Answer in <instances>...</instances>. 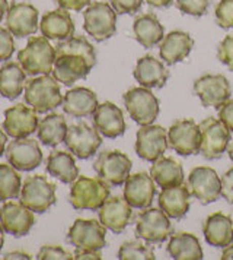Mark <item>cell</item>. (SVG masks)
I'll return each mask as SVG.
<instances>
[{
    "mask_svg": "<svg viewBox=\"0 0 233 260\" xmlns=\"http://www.w3.org/2000/svg\"><path fill=\"white\" fill-rule=\"evenodd\" d=\"M96 64V51L82 36H73L58 41L53 76L66 86L85 79Z\"/></svg>",
    "mask_w": 233,
    "mask_h": 260,
    "instance_id": "cell-1",
    "label": "cell"
},
{
    "mask_svg": "<svg viewBox=\"0 0 233 260\" xmlns=\"http://www.w3.org/2000/svg\"><path fill=\"white\" fill-rule=\"evenodd\" d=\"M25 104L40 114H47L63 104L58 81L51 75H41L28 79L23 92Z\"/></svg>",
    "mask_w": 233,
    "mask_h": 260,
    "instance_id": "cell-2",
    "label": "cell"
},
{
    "mask_svg": "<svg viewBox=\"0 0 233 260\" xmlns=\"http://www.w3.org/2000/svg\"><path fill=\"white\" fill-rule=\"evenodd\" d=\"M18 61L29 76L50 75L54 69L56 47L47 37H31L26 46L18 53Z\"/></svg>",
    "mask_w": 233,
    "mask_h": 260,
    "instance_id": "cell-3",
    "label": "cell"
},
{
    "mask_svg": "<svg viewBox=\"0 0 233 260\" xmlns=\"http://www.w3.org/2000/svg\"><path fill=\"white\" fill-rule=\"evenodd\" d=\"M109 198V184L101 178L79 176L71 183L69 202L76 211H98Z\"/></svg>",
    "mask_w": 233,
    "mask_h": 260,
    "instance_id": "cell-4",
    "label": "cell"
},
{
    "mask_svg": "<svg viewBox=\"0 0 233 260\" xmlns=\"http://www.w3.org/2000/svg\"><path fill=\"white\" fill-rule=\"evenodd\" d=\"M83 29L98 43L115 36L116 12L106 2H93L83 12Z\"/></svg>",
    "mask_w": 233,
    "mask_h": 260,
    "instance_id": "cell-5",
    "label": "cell"
},
{
    "mask_svg": "<svg viewBox=\"0 0 233 260\" xmlns=\"http://www.w3.org/2000/svg\"><path fill=\"white\" fill-rule=\"evenodd\" d=\"M56 184L46 176H29L23 181L19 202L34 213H44L56 205Z\"/></svg>",
    "mask_w": 233,
    "mask_h": 260,
    "instance_id": "cell-6",
    "label": "cell"
},
{
    "mask_svg": "<svg viewBox=\"0 0 233 260\" xmlns=\"http://www.w3.org/2000/svg\"><path fill=\"white\" fill-rule=\"evenodd\" d=\"M201 146L200 152L206 159H217L224 154L232 141L230 129L220 118L207 117L200 123Z\"/></svg>",
    "mask_w": 233,
    "mask_h": 260,
    "instance_id": "cell-7",
    "label": "cell"
},
{
    "mask_svg": "<svg viewBox=\"0 0 233 260\" xmlns=\"http://www.w3.org/2000/svg\"><path fill=\"white\" fill-rule=\"evenodd\" d=\"M136 236L151 243H165L172 236V224L169 216L161 208H146L136 216Z\"/></svg>",
    "mask_w": 233,
    "mask_h": 260,
    "instance_id": "cell-8",
    "label": "cell"
},
{
    "mask_svg": "<svg viewBox=\"0 0 233 260\" xmlns=\"http://www.w3.org/2000/svg\"><path fill=\"white\" fill-rule=\"evenodd\" d=\"M123 100L130 117L140 126L151 124L159 116V100L149 88H131L123 95Z\"/></svg>",
    "mask_w": 233,
    "mask_h": 260,
    "instance_id": "cell-9",
    "label": "cell"
},
{
    "mask_svg": "<svg viewBox=\"0 0 233 260\" xmlns=\"http://www.w3.org/2000/svg\"><path fill=\"white\" fill-rule=\"evenodd\" d=\"M131 159L121 151H102L93 162V170L98 177L112 187L126 183L131 173Z\"/></svg>",
    "mask_w": 233,
    "mask_h": 260,
    "instance_id": "cell-10",
    "label": "cell"
},
{
    "mask_svg": "<svg viewBox=\"0 0 233 260\" xmlns=\"http://www.w3.org/2000/svg\"><path fill=\"white\" fill-rule=\"evenodd\" d=\"M186 187L201 205H209L221 196V178L211 167H196L188 176Z\"/></svg>",
    "mask_w": 233,
    "mask_h": 260,
    "instance_id": "cell-11",
    "label": "cell"
},
{
    "mask_svg": "<svg viewBox=\"0 0 233 260\" xmlns=\"http://www.w3.org/2000/svg\"><path fill=\"white\" fill-rule=\"evenodd\" d=\"M63 143L76 158L89 159L101 148L102 138L96 127H92L88 123L81 121L71 124L67 129V135Z\"/></svg>",
    "mask_w": 233,
    "mask_h": 260,
    "instance_id": "cell-12",
    "label": "cell"
},
{
    "mask_svg": "<svg viewBox=\"0 0 233 260\" xmlns=\"http://www.w3.org/2000/svg\"><path fill=\"white\" fill-rule=\"evenodd\" d=\"M169 148L182 156L200 154L201 130L192 118H179L168 130Z\"/></svg>",
    "mask_w": 233,
    "mask_h": 260,
    "instance_id": "cell-13",
    "label": "cell"
},
{
    "mask_svg": "<svg viewBox=\"0 0 233 260\" xmlns=\"http://www.w3.org/2000/svg\"><path fill=\"white\" fill-rule=\"evenodd\" d=\"M194 94L197 95L204 107L220 108L232 94V86L224 75H203L194 81Z\"/></svg>",
    "mask_w": 233,
    "mask_h": 260,
    "instance_id": "cell-14",
    "label": "cell"
},
{
    "mask_svg": "<svg viewBox=\"0 0 233 260\" xmlns=\"http://www.w3.org/2000/svg\"><path fill=\"white\" fill-rule=\"evenodd\" d=\"M106 228L96 219H76L67 233V241L77 250H102Z\"/></svg>",
    "mask_w": 233,
    "mask_h": 260,
    "instance_id": "cell-15",
    "label": "cell"
},
{
    "mask_svg": "<svg viewBox=\"0 0 233 260\" xmlns=\"http://www.w3.org/2000/svg\"><path fill=\"white\" fill-rule=\"evenodd\" d=\"M169 148L168 133L159 124L141 126L136 138V152L141 159L154 162L159 159Z\"/></svg>",
    "mask_w": 233,
    "mask_h": 260,
    "instance_id": "cell-16",
    "label": "cell"
},
{
    "mask_svg": "<svg viewBox=\"0 0 233 260\" xmlns=\"http://www.w3.org/2000/svg\"><path fill=\"white\" fill-rule=\"evenodd\" d=\"M6 158L18 171H34L43 162V151L40 143L31 138L15 139L6 146Z\"/></svg>",
    "mask_w": 233,
    "mask_h": 260,
    "instance_id": "cell-17",
    "label": "cell"
},
{
    "mask_svg": "<svg viewBox=\"0 0 233 260\" xmlns=\"http://www.w3.org/2000/svg\"><path fill=\"white\" fill-rule=\"evenodd\" d=\"M38 113L34 108L23 104H16L5 111L3 130L13 139L28 138L38 129Z\"/></svg>",
    "mask_w": 233,
    "mask_h": 260,
    "instance_id": "cell-18",
    "label": "cell"
},
{
    "mask_svg": "<svg viewBox=\"0 0 233 260\" xmlns=\"http://www.w3.org/2000/svg\"><path fill=\"white\" fill-rule=\"evenodd\" d=\"M38 9L31 3L12 2L6 13V28L18 38L34 36L38 31Z\"/></svg>",
    "mask_w": 233,
    "mask_h": 260,
    "instance_id": "cell-19",
    "label": "cell"
},
{
    "mask_svg": "<svg viewBox=\"0 0 233 260\" xmlns=\"http://www.w3.org/2000/svg\"><path fill=\"white\" fill-rule=\"evenodd\" d=\"M156 196V183L150 174L140 171L128 176L124 183V199L134 209L150 208Z\"/></svg>",
    "mask_w": 233,
    "mask_h": 260,
    "instance_id": "cell-20",
    "label": "cell"
},
{
    "mask_svg": "<svg viewBox=\"0 0 233 260\" xmlns=\"http://www.w3.org/2000/svg\"><path fill=\"white\" fill-rule=\"evenodd\" d=\"M0 224L6 234L13 237L26 236L35 224L34 212L21 202H6L0 209Z\"/></svg>",
    "mask_w": 233,
    "mask_h": 260,
    "instance_id": "cell-21",
    "label": "cell"
},
{
    "mask_svg": "<svg viewBox=\"0 0 233 260\" xmlns=\"http://www.w3.org/2000/svg\"><path fill=\"white\" fill-rule=\"evenodd\" d=\"M133 209L124 198L109 196L98 209L99 221L114 234L123 233L133 219Z\"/></svg>",
    "mask_w": 233,
    "mask_h": 260,
    "instance_id": "cell-22",
    "label": "cell"
},
{
    "mask_svg": "<svg viewBox=\"0 0 233 260\" xmlns=\"http://www.w3.org/2000/svg\"><path fill=\"white\" fill-rule=\"evenodd\" d=\"M92 118L93 126L102 136L108 139H116L123 136L127 129L121 108L109 101L99 104L96 111L93 113Z\"/></svg>",
    "mask_w": 233,
    "mask_h": 260,
    "instance_id": "cell-23",
    "label": "cell"
},
{
    "mask_svg": "<svg viewBox=\"0 0 233 260\" xmlns=\"http://www.w3.org/2000/svg\"><path fill=\"white\" fill-rule=\"evenodd\" d=\"M192 47L194 40L188 32L172 31L163 37L159 44V54L168 66H174L179 61H184L189 56Z\"/></svg>",
    "mask_w": 233,
    "mask_h": 260,
    "instance_id": "cell-24",
    "label": "cell"
},
{
    "mask_svg": "<svg viewBox=\"0 0 233 260\" xmlns=\"http://www.w3.org/2000/svg\"><path fill=\"white\" fill-rule=\"evenodd\" d=\"M98 96L89 88H73L63 96V110L74 118L91 117L98 108Z\"/></svg>",
    "mask_w": 233,
    "mask_h": 260,
    "instance_id": "cell-25",
    "label": "cell"
},
{
    "mask_svg": "<svg viewBox=\"0 0 233 260\" xmlns=\"http://www.w3.org/2000/svg\"><path fill=\"white\" fill-rule=\"evenodd\" d=\"M134 78L144 88H163L169 79V71L161 60L151 54H146L137 60Z\"/></svg>",
    "mask_w": 233,
    "mask_h": 260,
    "instance_id": "cell-26",
    "label": "cell"
},
{
    "mask_svg": "<svg viewBox=\"0 0 233 260\" xmlns=\"http://www.w3.org/2000/svg\"><path fill=\"white\" fill-rule=\"evenodd\" d=\"M40 31L48 40L64 41L74 36V21L66 9L58 8L43 16L40 22Z\"/></svg>",
    "mask_w": 233,
    "mask_h": 260,
    "instance_id": "cell-27",
    "label": "cell"
},
{
    "mask_svg": "<svg viewBox=\"0 0 233 260\" xmlns=\"http://www.w3.org/2000/svg\"><path fill=\"white\" fill-rule=\"evenodd\" d=\"M203 234L210 246L227 247L233 243V221L226 213H211L203 224Z\"/></svg>",
    "mask_w": 233,
    "mask_h": 260,
    "instance_id": "cell-28",
    "label": "cell"
},
{
    "mask_svg": "<svg viewBox=\"0 0 233 260\" xmlns=\"http://www.w3.org/2000/svg\"><path fill=\"white\" fill-rule=\"evenodd\" d=\"M159 208L172 219H182L191 206V193L186 186L178 184L174 187L162 189L159 193Z\"/></svg>",
    "mask_w": 233,
    "mask_h": 260,
    "instance_id": "cell-29",
    "label": "cell"
},
{
    "mask_svg": "<svg viewBox=\"0 0 233 260\" xmlns=\"http://www.w3.org/2000/svg\"><path fill=\"white\" fill-rule=\"evenodd\" d=\"M133 34L139 44L144 48H151L161 44L165 37V28L154 13H141L134 19Z\"/></svg>",
    "mask_w": 233,
    "mask_h": 260,
    "instance_id": "cell-30",
    "label": "cell"
},
{
    "mask_svg": "<svg viewBox=\"0 0 233 260\" xmlns=\"http://www.w3.org/2000/svg\"><path fill=\"white\" fill-rule=\"evenodd\" d=\"M46 170L51 177L58 178L64 184H71L79 177L74 155L67 151H53L47 158Z\"/></svg>",
    "mask_w": 233,
    "mask_h": 260,
    "instance_id": "cell-31",
    "label": "cell"
},
{
    "mask_svg": "<svg viewBox=\"0 0 233 260\" xmlns=\"http://www.w3.org/2000/svg\"><path fill=\"white\" fill-rule=\"evenodd\" d=\"M150 176L156 186L168 189L184 183V168L171 156H161L150 167Z\"/></svg>",
    "mask_w": 233,
    "mask_h": 260,
    "instance_id": "cell-32",
    "label": "cell"
},
{
    "mask_svg": "<svg viewBox=\"0 0 233 260\" xmlns=\"http://www.w3.org/2000/svg\"><path fill=\"white\" fill-rule=\"evenodd\" d=\"M26 83V72L21 63L6 61L0 68V95L8 100H16L23 92Z\"/></svg>",
    "mask_w": 233,
    "mask_h": 260,
    "instance_id": "cell-33",
    "label": "cell"
},
{
    "mask_svg": "<svg viewBox=\"0 0 233 260\" xmlns=\"http://www.w3.org/2000/svg\"><path fill=\"white\" fill-rule=\"evenodd\" d=\"M168 254L175 260H201L203 248L200 240L191 233H175L166 246Z\"/></svg>",
    "mask_w": 233,
    "mask_h": 260,
    "instance_id": "cell-34",
    "label": "cell"
},
{
    "mask_svg": "<svg viewBox=\"0 0 233 260\" xmlns=\"http://www.w3.org/2000/svg\"><path fill=\"white\" fill-rule=\"evenodd\" d=\"M67 129L69 126L64 116L57 114V113H50L38 124V129H36L38 141L46 146L54 148L58 143L64 142Z\"/></svg>",
    "mask_w": 233,
    "mask_h": 260,
    "instance_id": "cell-35",
    "label": "cell"
},
{
    "mask_svg": "<svg viewBox=\"0 0 233 260\" xmlns=\"http://www.w3.org/2000/svg\"><path fill=\"white\" fill-rule=\"evenodd\" d=\"M22 180L11 164H0V202L16 199L21 194Z\"/></svg>",
    "mask_w": 233,
    "mask_h": 260,
    "instance_id": "cell-36",
    "label": "cell"
},
{
    "mask_svg": "<svg viewBox=\"0 0 233 260\" xmlns=\"http://www.w3.org/2000/svg\"><path fill=\"white\" fill-rule=\"evenodd\" d=\"M118 259L120 260H154V251L151 246L140 240L126 241L121 244L118 250Z\"/></svg>",
    "mask_w": 233,
    "mask_h": 260,
    "instance_id": "cell-37",
    "label": "cell"
},
{
    "mask_svg": "<svg viewBox=\"0 0 233 260\" xmlns=\"http://www.w3.org/2000/svg\"><path fill=\"white\" fill-rule=\"evenodd\" d=\"M216 22L220 28L233 29V0H219L214 9Z\"/></svg>",
    "mask_w": 233,
    "mask_h": 260,
    "instance_id": "cell-38",
    "label": "cell"
},
{
    "mask_svg": "<svg viewBox=\"0 0 233 260\" xmlns=\"http://www.w3.org/2000/svg\"><path fill=\"white\" fill-rule=\"evenodd\" d=\"M178 11L191 16H203L209 11L210 0H175Z\"/></svg>",
    "mask_w": 233,
    "mask_h": 260,
    "instance_id": "cell-39",
    "label": "cell"
},
{
    "mask_svg": "<svg viewBox=\"0 0 233 260\" xmlns=\"http://www.w3.org/2000/svg\"><path fill=\"white\" fill-rule=\"evenodd\" d=\"M36 259L40 260H69L74 259V254L69 253L67 250H64L60 246H43L40 248Z\"/></svg>",
    "mask_w": 233,
    "mask_h": 260,
    "instance_id": "cell-40",
    "label": "cell"
},
{
    "mask_svg": "<svg viewBox=\"0 0 233 260\" xmlns=\"http://www.w3.org/2000/svg\"><path fill=\"white\" fill-rule=\"evenodd\" d=\"M15 50L16 46L13 41V34L8 28L0 26V61H8L12 59Z\"/></svg>",
    "mask_w": 233,
    "mask_h": 260,
    "instance_id": "cell-41",
    "label": "cell"
},
{
    "mask_svg": "<svg viewBox=\"0 0 233 260\" xmlns=\"http://www.w3.org/2000/svg\"><path fill=\"white\" fill-rule=\"evenodd\" d=\"M217 59L229 71H233V36H226L217 47Z\"/></svg>",
    "mask_w": 233,
    "mask_h": 260,
    "instance_id": "cell-42",
    "label": "cell"
},
{
    "mask_svg": "<svg viewBox=\"0 0 233 260\" xmlns=\"http://www.w3.org/2000/svg\"><path fill=\"white\" fill-rule=\"evenodd\" d=\"M143 0H111V6L120 15H134L140 11Z\"/></svg>",
    "mask_w": 233,
    "mask_h": 260,
    "instance_id": "cell-43",
    "label": "cell"
},
{
    "mask_svg": "<svg viewBox=\"0 0 233 260\" xmlns=\"http://www.w3.org/2000/svg\"><path fill=\"white\" fill-rule=\"evenodd\" d=\"M221 196L227 203L233 205V167L221 177Z\"/></svg>",
    "mask_w": 233,
    "mask_h": 260,
    "instance_id": "cell-44",
    "label": "cell"
},
{
    "mask_svg": "<svg viewBox=\"0 0 233 260\" xmlns=\"http://www.w3.org/2000/svg\"><path fill=\"white\" fill-rule=\"evenodd\" d=\"M58 5V8H63L66 11H73V12H81L86 6L92 3V0H54Z\"/></svg>",
    "mask_w": 233,
    "mask_h": 260,
    "instance_id": "cell-45",
    "label": "cell"
},
{
    "mask_svg": "<svg viewBox=\"0 0 233 260\" xmlns=\"http://www.w3.org/2000/svg\"><path fill=\"white\" fill-rule=\"evenodd\" d=\"M219 118L233 132V100H227L219 108Z\"/></svg>",
    "mask_w": 233,
    "mask_h": 260,
    "instance_id": "cell-46",
    "label": "cell"
},
{
    "mask_svg": "<svg viewBox=\"0 0 233 260\" xmlns=\"http://www.w3.org/2000/svg\"><path fill=\"white\" fill-rule=\"evenodd\" d=\"M74 259L77 260H101V250H77L74 251Z\"/></svg>",
    "mask_w": 233,
    "mask_h": 260,
    "instance_id": "cell-47",
    "label": "cell"
},
{
    "mask_svg": "<svg viewBox=\"0 0 233 260\" xmlns=\"http://www.w3.org/2000/svg\"><path fill=\"white\" fill-rule=\"evenodd\" d=\"M3 259L5 260H11V259L29 260V259H32V257H31V254H29V253H25V251H9V253H6V254L3 256Z\"/></svg>",
    "mask_w": 233,
    "mask_h": 260,
    "instance_id": "cell-48",
    "label": "cell"
},
{
    "mask_svg": "<svg viewBox=\"0 0 233 260\" xmlns=\"http://www.w3.org/2000/svg\"><path fill=\"white\" fill-rule=\"evenodd\" d=\"M147 5H150L153 8H158V9H163V8H169L174 0H144Z\"/></svg>",
    "mask_w": 233,
    "mask_h": 260,
    "instance_id": "cell-49",
    "label": "cell"
},
{
    "mask_svg": "<svg viewBox=\"0 0 233 260\" xmlns=\"http://www.w3.org/2000/svg\"><path fill=\"white\" fill-rule=\"evenodd\" d=\"M6 143H8V133L0 129V156L6 152Z\"/></svg>",
    "mask_w": 233,
    "mask_h": 260,
    "instance_id": "cell-50",
    "label": "cell"
},
{
    "mask_svg": "<svg viewBox=\"0 0 233 260\" xmlns=\"http://www.w3.org/2000/svg\"><path fill=\"white\" fill-rule=\"evenodd\" d=\"M221 259H223V260H233V244H229L227 247L223 248V253H221Z\"/></svg>",
    "mask_w": 233,
    "mask_h": 260,
    "instance_id": "cell-51",
    "label": "cell"
},
{
    "mask_svg": "<svg viewBox=\"0 0 233 260\" xmlns=\"http://www.w3.org/2000/svg\"><path fill=\"white\" fill-rule=\"evenodd\" d=\"M8 9H9V3H8V0H0V22H2L3 16L8 13Z\"/></svg>",
    "mask_w": 233,
    "mask_h": 260,
    "instance_id": "cell-52",
    "label": "cell"
},
{
    "mask_svg": "<svg viewBox=\"0 0 233 260\" xmlns=\"http://www.w3.org/2000/svg\"><path fill=\"white\" fill-rule=\"evenodd\" d=\"M5 234H6V231L3 230V226H2V224H0V251H2L3 244H5Z\"/></svg>",
    "mask_w": 233,
    "mask_h": 260,
    "instance_id": "cell-53",
    "label": "cell"
},
{
    "mask_svg": "<svg viewBox=\"0 0 233 260\" xmlns=\"http://www.w3.org/2000/svg\"><path fill=\"white\" fill-rule=\"evenodd\" d=\"M227 154H229V158L232 159L233 162V142L229 145V148H227Z\"/></svg>",
    "mask_w": 233,
    "mask_h": 260,
    "instance_id": "cell-54",
    "label": "cell"
}]
</instances>
